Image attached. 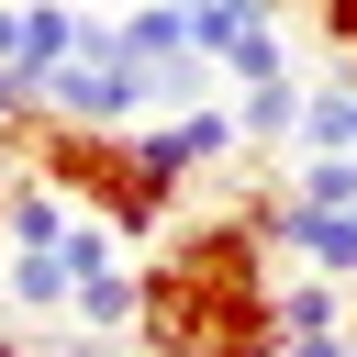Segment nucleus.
<instances>
[{
  "mask_svg": "<svg viewBox=\"0 0 357 357\" xmlns=\"http://www.w3.org/2000/svg\"><path fill=\"white\" fill-rule=\"evenodd\" d=\"M33 178H56L67 201H89L123 245H145V234H167L178 223V178L145 156V134H112V123H33Z\"/></svg>",
  "mask_w": 357,
  "mask_h": 357,
  "instance_id": "nucleus-2",
  "label": "nucleus"
},
{
  "mask_svg": "<svg viewBox=\"0 0 357 357\" xmlns=\"http://www.w3.org/2000/svg\"><path fill=\"white\" fill-rule=\"evenodd\" d=\"M279 11H290V0H279ZM301 11H312V0H301Z\"/></svg>",
  "mask_w": 357,
  "mask_h": 357,
  "instance_id": "nucleus-16",
  "label": "nucleus"
},
{
  "mask_svg": "<svg viewBox=\"0 0 357 357\" xmlns=\"http://www.w3.org/2000/svg\"><path fill=\"white\" fill-rule=\"evenodd\" d=\"M301 112H312L301 78H245V89H234V123H245L257 156H268V145H301Z\"/></svg>",
  "mask_w": 357,
  "mask_h": 357,
  "instance_id": "nucleus-8",
  "label": "nucleus"
},
{
  "mask_svg": "<svg viewBox=\"0 0 357 357\" xmlns=\"http://www.w3.org/2000/svg\"><path fill=\"white\" fill-rule=\"evenodd\" d=\"M279 335H346V279H279Z\"/></svg>",
  "mask_w": 357,
  "mask_h": 357,
  "instance_id": "nucleus-10",
  "label": "nucleus"
},
{
  "mask_svg": "<svg viewBox=\"0 0 357 357\" xmlns=\"http://www.w3.org/2000/svg\"><path fill=\"white\" fill-rule=\"evenodd\" d=\"M301 145H312V156H357V67L312 89V112H301Z\"/></svg>",
  "mask_w": 357,
  "mask_h": 357,
  "instance_id": "nucleus-9",
  "label": "nucleus"
},
{
  "mask_svg": "<svg viewBox=\"0 0 357 357\" xmlns=\"http://www.w3.org/2000/svg\"><path fill=\"white\" fill-rule=\"evenodd\" d=\"M0 56H22V0H0Z\"/></svg>",
  "mask_w": 357,
  "mask_h": 357,
  "instance_id": "nucleus-13",
  "label": "nucleus"
},
{
  "mask_svg": "<svg viewBox=\"0 0 357 357\" xmlns=\"http://www.w3.org/2000/svg\"><path fill=\"white\" fill-rule=\"evenodd\" d=\"M45 112H56V123H112V134H134V123L156 112V78H145V56L123 45V11L89 22V45L45 78Z\"/></svg>",
  "mask_w": 357,
  "mask_h": 357,
  "instance_id": "nucleus-3",
  "label": "nucleus"
},
{
  "mask_svg": "<svg viewBox=\"0 0 357 357\" xmlns=\"http://www.w3.org/2000/svg\"><path fill=\"white\" fill-rule=\"evenodd\" d=\"M178 11H201V0H178Z\"/></svg>",
  "mask_w": 357,
  "mask_h": 357,
  "instance_id": "nucleus-14",
  "label": "nucleus"
},
{
  "mask_svg": "<svg viewBox=\"0 0 357 357\" xmlns=\"http://www.w3.org/2000/svg\"><path fill=\"white\" fill-rule=\"evenodd\" d=\"M312 22H324V45L357 67V0H312Z\"/></svg>",
  "mask_w": 357,
  "mask_h": 357,
  "instance_id": "nucleus-12",
  "label": "nucleus"
},
{
  "mask_svg": "<svg viewBox=\"0 0 357 357\" xmlns=\"http://www.w3.org/2000/svg\"><path fill=\"white\" fill-rule=\"evenodd\" d=\"M134 134H145V156H156V167H167L178 190H190L201 167H223V156L245 145V123H234L223 100H201V112H156V123H134Z\"/></svg>",
  "mask_w": 357,
  "mask_h": 357,
  "instance_id": "nucleus-4",
  "label": "nucleus"
},
{
  "mask_svg": "<svg viewBox=\"0 0 357 357\" xmlns=\"http://www.w3.org/2000/svg\"><path fill=\"white\" fill-rule=\"evenodd\" d=\"M268 234L245 212L178 223L167 257H145V335L156 357H290L279 335V279H268Z\"/></svg>",
  "mask_w": 357,
  "mask_h": 357,
  "instance_id": "nucleus-1",
  "label": "nucleus"
},
{
  "mask_svg": "<svg viewBox=\"0 0 357 357\" xmlns=\"http://www.w3.org/2000/svg\"><path fill=\"white\" fill-rule=\"evenodd\" d=\"M67 324L78 335H145V268H123V257L78 268V312Z\"/></svg>",
  "mask_w": 357,
  "mask_h": 357,
  "instance_id": "nucleus-6",
  "label": "nucleus"
},
{
  "mask_svg": "<svg viewBox=\"0 0 357 357\" xmlns=\"http://www.w3.org/2000/svg\"><path fill=\"white\" fill-rule=\"evenodd\" d=\"M134 357H156V346H134Z\"/></svg>",
  "mask_w": 357,
  "mask_h": 357,
  "instance_id": "nucleus-15",
  "label": "nucleus"
},
{
  "mask_svg": "<svg viewBox=\"0 0 357 357\" xmlns=\"http://www.w3.org/2000/svg\"><path fill=\"white\" fill-rule=\"evenodd\" d=\"M22 123H45V78L22 56H0V134H22Z\"/></svg>",
  "mask_w": 357,
  "mask_h": 357,
  "instance_id": "nucleus-11",
  "label": "nucleus"
},
{
  "mask_svg": "<svg viewBox=\"0 0 357 357\" xmlns=\"http://www.w3.org/2000/svg\"><path fill=\"white\" fill-rule=\"evenodd\" d=\"M78 223H89V201H67V190H56V178H33V167L0 190V245H67Z\"/></svg>",
  "mask_w": 357,
  "mask_h": 357,
  "instance_id": "nucleus-5",
  "label": "nucleus"
},
{
  "mask_svg": "<svg viewBox=\"0 0 357 357\" xmlns=\"http://www.w3.org/2000/svg\"><path fill=\"white\" fill-rule=\"evenodd\" d=\"M0 301H11V312H78L67 245H11V257H0Z\"/></svg>",
  "mask_w": 357,
  "mask_h": 357,
  "instance_id": "nucleus-7",
  "label": "nucleus"
}]
</instances>
